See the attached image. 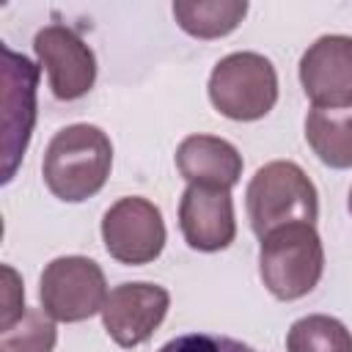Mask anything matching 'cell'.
I'll return each instance as SVG.
<instances>
[{"instance_id":"obj_7","label":"cell","mask_w":352,"mask_h":352,"mask_svg":"<svg viewBox=\"0 0 352 352\" xmlns=\"http://www.w3.org/2000/svg\"><path fill=\"white\" fill-rule=\"evenodd\" d=\"M3 182H11L36 121L38 66L11 47H3Z\"/></svg>"},{"instance_id":"obj_6","label":"cell","mask_w":352,"mask_h":352,"mask_svg":"<svg viewBox=\"0 0 352 352\" xmlns=\"http://www.w3.org/2000/svg\"><path fill=\"white\" fill-rule=\"evenodd\" d=\"M107 253L129 267L154 261L165 248V223L160 209L140 195L118 198L102 217Z\"/></svg>"},{"instance_id":"obj_5","label":"cell","mask_w":352,"mask_h":352,"mask_svg":"<svg viewBox=\"0 0 352 352\" xmlns=\"http://www.w3.org/2000/svg\"><path fill=\"white\" fill-rule=\"evenodd\" d=\"M41 308L58 322H82L102 314L107 300V280L102 267L85 256L52 258L38 283Z\"/></svg>"},{"instance_id":"obj_15","label":"cell","mask_w":352,"mask_h":352,"mask_svg":"<svg viewBox=\"0 0 352 352\" xmlns=\"http://www.w3.org/2000/svg\"><path fill=\"white\" fill-rule=\"evenodd\" d=\"M289 352H352V333L327 314L297 319L286 333Z\"/></svg>"},{"instance_id":"obj_9","label":"cell","mask_w":352,"mask_h":352,"mask_svg":"<svg viewBox=\"0 0 352 352\" xmlns=\"http://www.w3.org/2000/svg\"><path fill=\"white\" fill-rule=\"evenodd\" d=\"M170 308V294L157 283H121L102 308V324L107 336L124 346H140L154 336Z\"/></svg>"},{"instance_id":"obj_18","label":"cell","mask_w":352,"mask_h":352,"mask_svg":"<svg viewBox=\"0 0 352 352\" xmlns=\"http://www.w3.org/2000/svg\"><path fill=\"white\" fill-rule=\"evenodd\" d=\"M3 278H6V294H3V316H0V330L11 327L28 308H25V292L19 286V278L11 267H3Z\"/></svg>"},{"instance_id":"obj_16","label":"cell","mask_w":352,"mask_h":352,"mask_svg":"<svg viewBox=\"0 0 352 352\" xmlns=\"http://www.w3.org/2000/svg\"><path fill=\"white\" fill-rule=\"evenodd\" d=\"M55 322L44 308H28L11 327L0 330V352H52Z\"/></svg>"},{"instance_id":"obj_4","label":"cell","mask_w":352,"mask_h":352,"mask_svg":"<svg viewBox=\"0 0 352 352\" xmlns=\"http://www.w3.org/2000/svg\"><path fill=\"white\" fill-rule=\"evenodd\" d=\"M209 99L234 121H258L278 102V74L258 52H231L209 74Z\"/></svg>"},{"instance_id":"obj_1","label":"cell","mask_w":352,"mask_h":352,"mask_svg":"<svg viewBox=\"0 0 352 352\" xmlns=\"http://www.w3.org/2000/svg\"><path fill=\"white\" fill-rule=\"evenodd\" d=\"M113 165V143L94 124H72L52 135L44 151V184L47 190L66 201L80 204L96 195Z\"/></svg>"},{"instance_id":"obj_19","label":"cell","mask_w":352,"mask_h":352,"mask_svg":"<svg viewBox=\"0 0 352 352\" xmlns=\"http://www.w3.org/2000/svg\"><path fill=\"white\" fill-rule=\"evenodd\" d=\"M349 212H352V190H349Z\"/></svg>"},{"instance_id":"obj_13","label":"cell","mask_w":352,"mask_h":352,"mask_svg":"<svg viewBox=\"0 0 352 352\" xmlns=\"http://www.w3.org/2000/svg\"><path fill=\"white\" fill-rule=\"evenodd\" d=\"M305 140L330 168H352V107H314L305 116Z\"/></svg>"},{"instance_id":"obj_3","label":"cell","mask_w":352,"mask_h":352,"mask_svg":"<svg viewBox=\"0 0 352 352\" xmlns=\"http://www.w3.org/2000/svg\"><path fill=\"white\" fill-rule=\"evenodd\" d=\"M324 270V248L314 226L297 223L278 228L261 239L258 275L272 297L300 300L319 283Z\"/></svg>"},{"instance_id":"obj_14","label":"cell","mask_w":352,"mask_h":352,"mask_svg":"<svg viewBox=\"0 0 352 352\" xmlns=\"http://www.w3.org/2000/svg\"><path fill=\"white\" fill-rule=\"evenodd\" d=\"M248 14L245 0H198V3H173V16L179 28L195 38H220L228 36Z\"/></svg>"},{"instance_id":"obj_8","label":"cell","mask_w":352,"mask_h":352,"mask_svg":"<svg viewBox=\"0 0 352 352\" xmlns=\"http://www.w3.org/2000/svg\"><path fill=\"white\" fill-rule=\"evenodd\" d=\"M33 50L47 69L50 88L60 102H74L94 88L96 58L94 50L66 25H47L36 33Z\"/></svg>"},{"instance_id":"obj_12","label":"cell","mask_w":352,"mask_h":352,"mask_svg":"<svg viewBox=\"0 0 352 352\" xmlns=\"http://www.w3.org/2000/svg\"><path fill=\"white\" fill-rule=\"evenodd\" d=\"M176 168L190 184L231 190L242 176V154L223 138L190 135L176 148Z\"/></svg>"},{"instance_id":"obj_2","label":"cell","mask_w":352,"mask_h":352,"mask_svg":"<svg viewBox=\"0 0 352 352\" xmlns=\"http://www.w3.org/2000/svg\"><path fill=\"white\" fill-rule=\"evenodd\" d=\"M245 204H248L250 228L256 231L258 239L286 226H297V223L314 226L319 214L314 182L305 176V170L297 162L289 160H275L258 168L248 184Z\"/></svg>"},{"instance_id":"obj_10","label":"cell","mask_w":352,"mask_h":352,"mask_svg":"<svg viewBox=\"0 0 352 352\" xmlns=\"http://www.w3.org/2000/svg\"><path fill=\"white\" fill-rule=\"evenodd\" d=\"M300 82L314 107H352V36H322L300 58Z\"/></svg>"},{"instance_id":"obj_11","label":"cell","mask_w":352,"mask_h":352,"mask_svg":"<svg viewBox=\"0 0 352 352\" xmlns=\"http://www.w3.org/2000/svg\"><path fill=\"white\" fill-rule=\"evenodd\" d=\"M179 228L192 250L214 253L234 242L236 220L228 190L190 184L179 201Z\"/></svg>"},{"instance_id":"obj_17","label":"cell","mask_w":352,"mask_h":352,"mask_svg":"<svg viewBox=\"0 0 352 352\" xmlns=\"http://www.w3.org/2000/svg\"><path fill=\"white\" fill-rule=\"evenodd\" d=\"M160 352H256V349L231 336L187 333V336H176L168 344H162Z\"/></svg>"}]
</instances>
